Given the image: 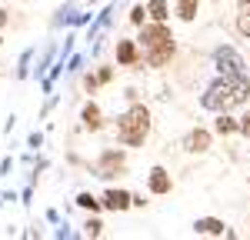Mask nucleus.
I'll list each match as a JSON object with an SVG mask.
<instances>
[{
  "mask_svg": "<svg viewBox=\"0 0 250 240\" xmlns=\"http://www.w3.org/2000/svg\"><path fill=\"white\" fill-rule=\"evenodd\" d=\"M140 60V50H137L134 40H117V63L120 67H134Z\"/></svg>",
  "mask_w": 250,
  "mask_h": 240,
  "instance_id": "obj_10",
  "label": "nucleus"
},
{
  "mask_svg": "<svg viewBox=\"0 0 250 240\" xmlns=\"http://www.w3.org/2000/svg\"><path fill=\"white\" fill-rule=\"evenodd\" d=\"M0 43H3V37H0Z\"/></svg>",
  "mask_w": 250,
  "mask_h": 240,
  "instance_id": "obj_24",
  "label": "nucleus"
},
{
  "mask_svg": "<svg viewBox=\"0 0 250 240\" xmlns=\"http://www.w3.org/2000/svg\"><path fill=\"white\" fill-rule=\"evenodd\" d=\"M97 80H100V83H110V80H114V70H110V67H104V70L97 74Z\"/></svg>",
  "mask_w": 250,
  "mask_h": 240,
  "instance_id": "obj_20",
  "label": "nucleus"
},
{
  "mask_svg": "<svg viewBox=\"0 0 250 240\" xmlns=\"http://www.w3.org/2000/svg\"><path fill=\"white\" fill-rule=\"evenodd\" d=\"M144 20H147V7L137 3L134 10H130V23H134V27H144Z\"/></svg>",
  "mask_w": 250,
  "mask_h": 240,
  "instance_id": "obj_18",
  "label": "nucleus"
},
{
  "mask_svg": "<svg viewBox=\"0 0 250 240\" xmlns=\"http://www.w3.org/2000/svg\"><path fill=\"white\" fill-rule=\"evenodd\" d=\"M7 20H10V14H7V10H3V7H0V30H3V27H7Z\"/></svg>",
  "mask_w": 250,
  "mask_h": 240,
  "instance_id": "obj_23",
  "label": "nucleus"
},
{
  "mask_svg": "<svg viewBox=\"0 0 250 240\" xmlns=\"http://www.w3.org/2000/svg\"><path fill=\"white\" fill-rule=\"evenodd\" d=\"M40 143H43V137H40V134H30V147H34V150H37Z\"/></svg>",
  "mask_w": 250,
  "mask_h": 240,
  "instance_id": "obj_22",
  "label": "nucleus"
},
{
  "mask_svg": "<svg viewBox=\"0 0 250 240\" xmlns=\"http://www.w3.org/2000/svg\"><path fill=\"white\" fill-rule=\"evenodd\" d=\"M100 203H104L107 210H114V214H124L127 207H134V197H130L127 190H117V187H110V190H104Z\"/></svg>",
  "mask_w": 250,
  "mask_h": 240,
  "instance_id": "obj_6",
  "label": "nucleus"
},
{
  "mask_svg": "<svg viewBox=\"0 0 250 240\" xmlns=\"http://www.w3.org/2000/svg\"><path fill=\"white\" fill-rule=\"evenodd\" d=\"M193 234L224 237V234H227V227H224V220H217V217H200V220H193Z\"/></svg>",
  "mask_w": 250,
  "mask_h": 240,
  "instance_id": "obj_9",
  "label": "nucleus"
},
{
  "mask_svg": "<svg viewBox=\"0 0 250 240\" xmlns=\"http://www.w3.org/2000/svg\"><path fill=\"white\" fill-rule=\"evenodd\" d=\"M197 7H200V0H177V17L184 23H190L197 17Z\"/></svg>",
  "mask_w": 250,
  "mask_h": 240,
  "instance_id": "obj_13",
  "label": "nucleus"
},
{
  "mask_svg": "<svg viewBox=\"0 0 250 240\" xmlns=\"http://www.w3.org/2000/svg\"><path fill=\"white\" fill-rule=\"evenodd\" d=\"M150 134V110L144 103H130L120 117H117V140L124 147H140Z\"/></svg>",
  "mask_w": 250,
  "mask_h": 240,
  "instance_id": "obj_3",
  "label": "nucleus"
},
{
  "mask_svg": "<svg viewBox=\"0 0 250 240\" xmlns=\"http://www.w3.org/2000/svg\"><path fill=\"white\" fill-rule=\"evenodd\" d=\"M213 67L220 70V77H247V60L233 47H217L213 50Z\"/></svg>",
  "mask_w": 250,
  "mask_h": 240,
  "instance_id": "obj_4",
  "label": "nucleus"
},
{
  "mask_svg": "<svg viewBox=\"0 0 250 240\" xmlns=\"http://www.w3.org/2000/svg\"><path fill=\"white\" fill-rule=\"evenodd\" d=\"M80 120H83V127H87L90 134H97V130L104 127V117H100V107H97L94 100H90V103H83V110H80Z\"/></svg>",
  "mask_w": 250,
  "mask_h": 240,
  "instance_id": "obj_11",
  "label": "nucleus"
},
{
  "mask_svg": "<svg viewBox=\"0 0 250 240\" xmlns=\"http://www.w3.org/2000/svg\"><path fill=\"white\" fill-rule=\"evenodd\" d=\"M237 30L250 40V3H240V14H237Z\"/></svg>",
  "mask_w": 250,
  "mask_h": 240,
  "instance_id": "obj_16",
  "label": "nucleus"
},
{
  "mask_svg": "<svg viewBox=\"0 0 250 240\" xmlns=\"http://www.w3.org/2000/svg\"><path fill=\"white\" fill-rule=\"evenodd\" d=\"M240 134H244V137H250V110L240 117Z\"/></svg>",
  "mask_w": 250,
  "mask_h": 240,
  "instance_id": "obj_19",
  "label": "nucleus"
},
{
  "mask_svg": "<svg viewBox=\"0 0 250 240\" xmlns=\"http://www.w3.org/2000/svg\"><path fill=\"white\" fill-rule=\"evenodd\" d=\"M213 130H217L220 137L240 134V120H233V117H230V110H224V114H217V123H213Z\"/></svg>",
  "mask_w": 250,
  "mask_h": 240,
  "instance_id": "obj_12",
  "label": "nucleus"
},
{
  "mask_svg": "<svg viewBox=\"0 0 250 240\" xmlns=\"http://www.w3.org/2000/svg\"><path fill=\"white\" fill-rule=\"evenodd\" d=\"M167 10H170V7H167V0H150V3H147V17L160 20V23L167 20Z\"/></svg>",
  "mask_w": 250,
  "mask_h": 240,
  "instance_id": "obj_14",
  "label": "nucleus"
},
{
  "mask_svg": "<svg viewBox=\"0 0 250 240\" xmlns=\"http://www.w3.org/2000/svg\"><path fill=\"white\" fill-rule=\"evenodd\" d=\"M124 160H127V154L124 150H104L100 154V160H97V177H114L117 170H124Z\"/></svg>",
  "mask_w": 250,
  "mask_h": 240,
  "instance_id": "obj_5",
  "label": "nucleus"
},
{
  "mask_svg": "<svg viewBox=\"0 0 250 240\" xmlns=\"http://www.w3.org/2000/svg\"><path fill=\"white\" fill-rule=\"evenodd\" d=\"M184 147H187L190 154H204V150H210V130H204V127L190 130L187 140H184Z\"/></svg>",
  "mask_w": 250,
  "mask_h": 240,
  "instance_id": "obj_8",
  "label": "nucleus"
},
{
  "mask_svg": "<svg viewBox=\"0 0 250 240\" xmlns=\"http://www.w3.org/2000/svg\"><path fill=\"white\" fill-rule=\"evenodd\" d=\"M137 43H140L144 60H147L150 67H167V63H170V57H173V34H170L167 23H160V20L144 23Z\"/></svg>",
  "mask_w": 250,
  "mask_h": 240,
  "instance_id": "obj_2",
  "label": "nucleus"
},
{
  "mask_svg": "<svg viewBox=\"0 0 250 240\" xmlns=\"http://www.w3.org/2000/svg\"><path fill=\"white\" fill-rule=\"evenodd\" d=\"M247 97H250V77H220L207 87V94L200 97V107L213 110V114H224V110L247 103Z\"/></svg>",
  "mask_w": 250,
  "mask_h": 240,
  "instance_id": "obj_1",
  "label": "nucleus"
},
{
  "mask_svg": "<svg viewBox=\"0 0 250 240\" xmlns=\"http://www.w3.org/2000/svg\"><path fill=\"white\" fill-rule=\"evenodd\" d=\"M97 83H100V80H97L94 74H87V77H83V87H87V90H97Z\"/></svg>",
  "mask_w": 250,
  "mask_h": 240,
  "instance_id": "obj_21",
  "label": "nucleus"
},
{
  "mask_svg": "<svg viewBox=\"0 0 250 240\" xmlns=\"http://www.w3.org/2000/svg\"><path fill=\"white\" fill-rule=\"evenodd\" d=\"M100 230H104V223H100L97 217H87V223H83V234H87V237H100Z\"/></svg>",
  "mask_w": 250,
  "mask_h": 240,
  "instance_id": "obj_17",
  "label": "nucleus"
},
{
  "mask_svg": "<svg viewBox=\"0 0 250 240\" xmlns=\"http://www.w3.org/2000/svg\"><path fill=\"white\" fill-rule=\"evenodd\" d=\"M147 187H150V194H170V187H173L170 170H167V167H154V170L147 174Z\"/></svg>",
  "mask_w": 250,
  "mask_h": 240,
  "instance_id": "obj_7",
  "label": "nucleus"
},
{
  "mask_svg": "<svg viewBox=\"0 0 250 240\" xmlns=\"http://www.w3.org/2000/svg\"><path fill=\"white\" fill-rule=\"evenodd\" d=\"M74 203H77V207H83V210H90V214H97V210L104 207V203H100L94 194H87V190H83V194H77V200H74Z\"/></svg>",
  "mask_w": 250,
  "mask_h": 240,
  "instance_id": "obj_15",
  "label": "nucleus"
}]
</instances>
